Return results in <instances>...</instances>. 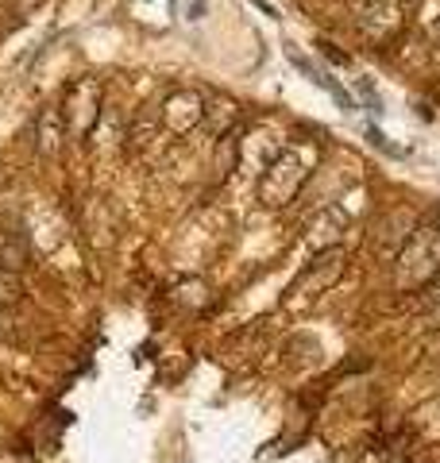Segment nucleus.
<instances>
[{"label":"nucleus","instance_id":"nucleus-1","mask_svg":"<svg viewBox=\"0 0 440 463\" xmlns=\"http://www.w3.org/2000/svg\"><path fill=\"white\" fill-rule=\"evenodd\" d=\"M35 143H39V151L43 155H58L62 151V136H66V128H62V116H58V109H43L39 112V120H35Z\"/></svg>","mask_w":440,"mask_h":463},{"label":"nucleus","instance_id":"nucleus-2","mask_svg":"<svg viewBox=\"0 0 440 463\" xmlns=\"http://www.w3.org/2000/svg\"><path fill=\"white\" fill-rule=\"evenodd\" d=\"M32 263V251H27V240L20 228H0V267L24 270Z\"/></svg>","mask_w":440,"mask_h":463},{"label":"nucleus","instance_id":"nucleus-3","mask_svg":"<svg viewBox=\"0 0 440 463\" xmlns=\"http://www.w3.org/2000/svg\"><path fill=\"white\" fill-rule=\"evenodd\" d=\"M24 279H20V270H12V267H0V309H12V306H20L24 301Z\"/></svg>","mask_w":440,"mask_h":463}]
</instances>
